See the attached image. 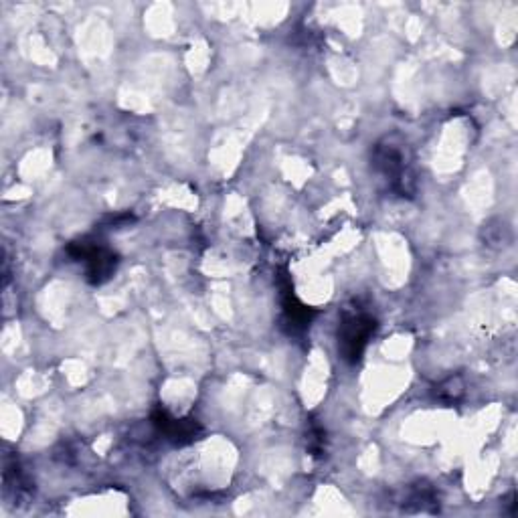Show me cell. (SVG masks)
Here are the masks:
<instances>
[{
  "instance_id": "obj_2",
  "label": "cell",
  "mask_w": 518,
  "mask_h": 518,
  "mask_svg": "<svg viewBox=\"0 0 518 518\" xmlns=\"http://www.w3.org/2000/svg\"><path fill=\"white\" fill-rule=\"evenodd\" d=\"M69 255H73L77 262L85 266V276L92 284H104L112 278L118 266V255L106 247L104 243H98L96 239H81L67 247Z\"/></svg>"
},
{
  "instance_id": "obj_4",
  "label": "cell",
  "mask_w": 518,
  "mask_h": 518,
  "mask_svg": "<svg viewBox=\"0 0 518 518\" xmlns=\"http://www.w3.org/2000/svg\"><path fill=\"white\" fill-rule=\"evenodd\" d=\"M152 423L166 440H172L177 444L193 442L195 436L201 431V427L193 419H175V417H170L164 409H156L152 413Z\"/></svg>"
},
{
  "instance_id": "obj_1",
  "label": "cell",
  "mask_w": 518,
  "mask_h": 518,
  "mask_svg": "<svg viewBox=\"0 0 518 518\" xmlns=\"http://www.w3.org/2000/svg\"><path fill=\"white\" fill-rule=\"evenodd\" d=\"M377 328V320L363 308L344 314L338 326V349L349 363H357Z\"/></svg>"
},
{
  "instance_id": "obj_3",
  "label": "cell",
  "mask_w": 518,
  "mask_h": 518,
  "mask_svg": "<svg viewBox=\"0 0 518 518\" xmlns=\"http://www.w3.org/2000/svg\"><path fill=\"white\" fill-rule=\"evenodd\" d=\"M375 166H377L381 175L389 181L393 191H397L403 197L411 193V189H409L411 175L407 170L405 156L397 146H393L391 142L379 144L377 150H375Z\"/></svg>"
},
{
  "instance_id": "obj_5",
  "label": "cell",
  "mask_w": 518,
  "mask_h": 518,
  "mask_svg": "<svg viewBox=\"0 0 518 518\" xmlns=\"http://www.w3.org/2000/svg\"><path fill=\"white\" fill-rule=\"evenodd\" d=\"M282 310H284V324L288 326L290 334H300L308 330L314 312L296 298L290 286H282Z\"/></svg>"
}]
</instances>
